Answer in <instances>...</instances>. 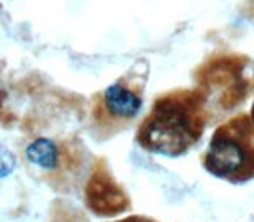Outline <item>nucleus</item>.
I'll list each match as a JSON object with an SVG mask.
<instances>
[{"mask_svg":"<svg viewBox=\"0 0 254 222\" xmlns=\"http://www.w3.org/2000/svg\"><path fill=\"white\" fill-rule=\"evenodd\" d=\"M0 8H2V6H0Z\"/></svg>","mask_w":254,"mask_h":222,"instance_id":"obj_9","label":"nucleus"},{"mask_svg":"<svg viewBox=\"0 0 254 222\" xmlns=\"http://www.w3.org/2000/svg\"><path fill=\"white\" fill-rule=\"evenodd\" d=\"M27 161L42 170H56L61 162V151L50 138H37L26 148Z\"/></svg>","mask_w":254,"mask_h":222,"instance_id":"obj_4","label":"nucleus"},{"mask_svg":"<svg viewBox=\"0 0 254 222\" xmlns=\"http://www.w3.org/2000/svg\"><path fill=\"white\" fill-rule=\"evenodd\" d=\"M251 121H253V124H254V103H253V108H251Z\"/></svg>","mask_w":254,"mask_h":222,"instance_id":"obj_8","label":"nucleus"},{"mask_svg":"<svg viewBox=\"0 0 254 222\" xmlns=\"http://www.w3.org/2000/svg\"><path fill=\"white\" fill-rule=\"evenodd\" d=\"M141 76H123L92 99L91 121L100 138H110L127 129L138 116L143 105Z\"/></svg>","mask_w":254,"mask_h":222,"instance_id":"obj_3","label":"nucleus"},{"mask_svg":"<svg viewBox=\"0 0 254 222\" xmlns=\"http://www.w3.org/2000/svg\"><path fill=\"white\" fill-rule=\"evenodd\" d=\"M16 166V157L5 145L0 143V178H6L11 174Z\"/></svg>","mask_w":254,"mask_h":222,"instance_id":"obj_5","label":"nucleus"},{"mask_svg":"<svg viewBox=\"0 0 254 222\" xmlns=\"http://www.w3.org/2000/svg\"><path fill=\"white\" fill-rule=\"evenodd\" d=\"M248 10L254 11V0H248Z\"/></svg>","mask_w":254,"mask_h":222,"instance_id":"obj_7","label":"nucleus"},{"mask_svg":"<svg viewBox=\"0 0 254 222\" xmlns=\"http://www.w3.org/2000/svg\"><path fill=\"white\" fill-rule=\"evenodd\" d=\"M119 222H154L148 218H141V216H133V218H127L124 221H119Z\"/></svg>","mask_w":254,"mask_h":222,"instance_id":"obj_6","label":"nucleus"},{"mask_svg":"<svg viewBox=\"0 0 254 222\" xmlns=\"http://www.w3.org/2000/svg\"><path fill=\"white\" fill-rule=\"evenodd\" d=\"M206 97L198 89H175L157 97L137 130V143L153 154L177 157L200 140Z\"/></svg>","mask_w":254,"mask_h":222,"instance_id":"obj_1","label":"nucleus"},{"mask_svg":"<svg viewBox=\"0 0 254 222\" xmlns=\"http://www.w3.org/2000/svg\"><path fill=\"white\" fill-rule=\"evenodd\" d=\"M203 166L230 182L254 178V124L250 114L240 113L218 127L203 156Z\"/></svg>","mask_w":254,"mask_h":222,"instance_id":"obj_2","label":"nucleus"}]
</instances>
